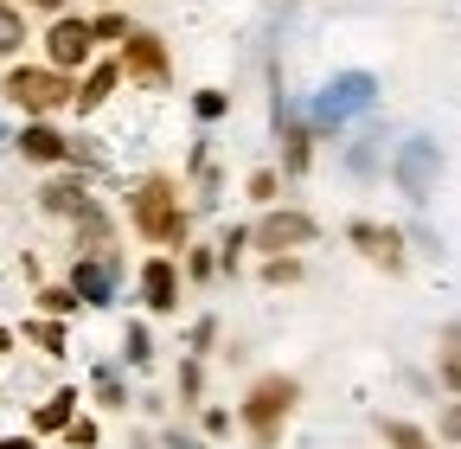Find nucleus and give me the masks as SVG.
<instances>
[{
	"mask_svg": "<svg viewBox=\"0 0 461 449\" xmlns=\"http://www.w3.org/2000/svg\"><path fill=\"white\" fill-rule=\"evenodd\" d=\"M129 206H135L141 238H154V244H180V238H186V212H180V193H173L167 174H148V180L129 193Z\"/></svg>",
	"mask_w": 461,
	"mask_h": 449,
	"instance_id": "nucleus-1",
	"label": "nucleus"
},
{
	"mask_svg": "<svg viewBox=\"0 0 461 449\" xmlns=\"http://www.w3.org/2000/svg\"><path fill=\"white\" fill-rule=\"evenodd\" d=\"M295 399H302V385H295V379H282V372H269V379L250 385V399H244V430H250L257 449H276L282 417L295 411Z\"/></svg>",
	"mask_w": 461,
	"mask_h": 449,
	"instance_id": "nucleus-2",
	"label": "nucleus"
},
{
	"mask_svg": "<svg viewBox=\"0 0 461 449\" xmlns=\"http://www.w3.org/2000/svg\"><path fill=\"white\" fill-rule=\"evenodd\" d=\"M372 96H378V78L372 71H339L321 96H314V109H308V123H314V135H333V129H346L359 116V109H372Z\"/></svg>",
	"mask_w": 461,
	"mask_h": 449,
	"instance_id": "nucleus-3",
	"label": "nucleus"
},
{
	"mask_svg": "<svg viewBox=\"0 0 461 449\" xmlns=\"http://www.w3.org/2000/svg\"><path fill=\"white\" fill-rule=\"evenodd\" d=\"M7 96L26 109V116H51V109L71 103V78L58 65H20V71H7Z\"/></svg>",
	"mask_w": 461,
	"mask_h": 449,
	"instance_id": "nucleus-4",
	"label": "nucleus"
},
{
	"mask_svg": "<svg viewBox=\"0 0 461 449\" xmlns=\"http://www.w3.org/2000/svg\"><path fill=\"white\" fill-rule=\"evenodd\" d=\"M391 174H397V193H411V199H429L436 180H442V148L429 135H411V142H397V160H391Z\"/></svg>",
	"mask_w": 461,
	"mask_h": 449,
	"instance_id": "nucleus-5",
	"label": "nucleus"
},
{
	"mask_svg": "<svg viewBox=\"0 0 461 449\" xmlns=\"http://www.w3.org/2000/svg\"><path fill=\"white\" fill-rule=\"evenodd\" d=\"M314 232H321V224H314L308 212L282 206V212H263V224L250 232V244H257L263 257H276V251H302V244H314Z\"/></svg>",
	"mask_w": 461,
	"mask_h": 449,
	"instance_id": "nucleus-6",
	"label": "nucleus"
},
{
	"mask_svg": "<svg viewBox=\"0 0 461 449\" xmlns=\"http://www.w3.org/2000/svg\"><path fill=\"white\" fill-rule=\"evenodd\" d=\"M90 51H96V39H90V20L51 14V32H45V59H51L58 71H77V65H90Z\"/></svg>",
	"mask_w": 461,
	"mask_h": 449,
	"instance_id": "nucleus-7",
	"label": "nucleus"
},
{
	"mask_svg": "<svg viewBox=\"0 0 461 449\" xmlns=\"http://www.w3.org/2000/svg\"><path fill=\"white\" fill-rule=\"evenodd\" d=\"M122 78H141V84H167V78H173V59H167L160 32L135 26V32L122 39Z\"/></svg>",
	"mask_w": 461,
	"mask_h": 449,
	"instance_id": "nucleus-8",
	"label": "nucleus"
},
{
	"mask_svg": "<svg viewBox=\"0 0 461 449\" xmlns=\"http://www.w3.org/2000/svg\"><path fill=\"white\" fill-rule=\"evenodd\" d=\"M359 244V257H372L378 270H403V238L391 232V224H372V218H353V232H346Z\"/></svg>",
	"mask_w": 461,
	"mask_h": 449,
	"instance_id": "nucleus-9",
	"label": "nucleus"
},
{
	"mask_svg": "<svg viewBox=\"0 0 461 449\" xmlns=\"http://www.w3.org/2000/svg\"><path fill=\"white\" fill-rule=\"evenodd\" d=\"M71 289H77V302H96V308L115 302V257H103V251L84 257V263L71 270Z\"/></svg>",
	"mask_w": 461,
	"mask_h": 449,
	"instance_id": "nucleus-10",
	"label": "nucleus"
},
{
	"mask_svg": "<svg viewBox=\"0 0 461 449\" xmlns=\"http://www.w3.org/2000/svg\"><path fill=\"white\" fill-rule=\"evenodd\" d=\"M141 302H148L154 315H173V308H180V270H173L167 257L141 263Z\"/></svg>",
	"mask_w": 461,
	"mask_h": 449,
	"instance_id": "nucleus-11",
	"label": "nucleus"
},
{
	"mask_svg": "<svg viewBox=\"0 0 461 449\" xmlns=\"http://www.w3.org/2000/svg\"><path fill=\"white\" fill-rule=\"evenodd\" d=\"M20 154H26V160H45V167H51V160H71V135H58L45 116H32V123L20 129Z\"/></svg>",
	"mask_w": 461,
	"mask_h": 449,
	"instance_id": "nucleus-12",
	"label": "nucleus"
},
{
	"mask_svg": "<svg viewBox=\"0 0 461 449\" xmlns=\"http://www.w3.org/2000/svg\"><path fill=\"white\" fill-rule=\"evenodd\" d=\"M115 84H122V59H103V65H90V78L71 90V103L90 116V109H103V103H109V90H115Z\"/></svg>",
	"mask_w": 461,
	"mask_h": 449,
	"instance_id": "nucleus-13",
	"label": "nucleus"
},
{
	"mask_svg": "<svg viewBox=\"0 0 461 449\" xmlns=\"http://www.w3.org/2000/svg\"><path fill=\"white\" fill-rule=\"evenodd\" d=\"M39 206H45V212H58V218H84V212H90L96 199H90V193H84L77 180H51V187L39 193Z\"/></svg>",
	"mask_w": 461,
	"mask_h": 449,
	"instance_id": "nucleus-14",
	"label": "nucleus"
},
{
	"mask_svg": "<svg viewBox=\"0 0 461 449\" xmlns=\"http://www.w3.org/2000/svg\"><path fill=\"white\" fill-rule=\"evenodd\" d=\"M314 123H282V167L288 174H308V160H314Z\"/></svg>",
	"mask_w": 461,
	"mask_h": 449,
	"instance_id": "nucleus-15",
	"label": "nucleus"
},
{
	"mask_svg": "<svg viewBox=\"0 0 461 449\" xmlns=\"http://www.w3.org/2000/svg\"><path fill=\"white\" fill-rule=\"evenodd\" d=\"M71 417H77V391H51V399L32 411V430H39V436H51V430H65Z\"/></svg>",
	"mask_w": 461,
	"mask_h": 449,
	"instance_id": "nucleus-16",
	"label": "nucleus"
},
{
	"mask_svg": "<svg viewBox=\"0 0 461 449\" xmlns=\"http://www.w3.org/2000/svg\"><path fill=\"white\" fill-rule=\"evenodd\" d=\"M26 341H32L39 353H51V360H58V353H65V321H58V315H45V321H39V315H32V321H26Z\"/></svg>",
	"mask_w": 461,
	"mask_h": 449,
	"instance_id": "nucleus-17",
	"label": "nucleus"
},
{
	"mask_svg": "<svg viewBox=\"0 0 461 449\" xmlns=\"http://www.w3.org/2000/svg\"><path fill=\"white\" fill-rule=\"evenodd\" d=\"M129 32H135V26H129V14H115V7L90 20V39H96V45H122Z\"/></svg>",
	"mask_w": 461,
	"mask_h": 449,
	"instance_id": "nucleus-18",
	"label": "nucleus"
},
{
	"mask_svg": "<svg viewBox=\"0 0 461 449\" xmlns=\"http://www.w3.org/2000/svg\"><path fill=\"white\" fill-rule=\"evenodd\" d=\"M263 283H269V289H288V283H302V263H295V251H276V257L263 263Z\"/></svg>",
	"mask_w": 461,
	"mask_h": 449,
	"instance_id": "nucleus-19",
	"label": "nucleus"
},
{
	"mask_svg": "<svg viewBox=\"0 0 461 449\" xmlns=\"http://www.w3.org/2000/svg\"><path fill=\"white\" fill-rule=\"evenodd\" d=\"M20 45H26V20L7 7V0H0V59H14Z\"/></svg>",
	"mask_w": 461,
	"mask_h": 449,
	"instance_id": "nucleus-20",
	"label": "nucleus"
},
{
	"mask_svg": "<svg viewBox=\"0 0 461 449\" xmlns=\"http://www.w3.org/2000/svg\"><path fill=\"white\" fill-rule=\"evenodd\" d=\"M378 430H384V443H391V449H429V436H423L417 424H403V417H384Z\"/></svg>",
	"mask_w": 461,
	"mask_h": 449,
	"instance_id": "nucleus-21",
	"label": "nucleus"
},
{
	"mask_svg": "<svg viewBox=\"0 0 461 449\" xmlns=\"http://www.w3.org/2000/svg\"><path fill=\"white\" fill-rule=\"evenodd\" d=\"M77 238H84L90 251H103V244H109V212H103V206H90V212L77 218Z\"/></svg>",
	"mask_w": 461,
	"mask_h": 449,
	"instance_id": "nucleus-22",
	"label": "nucleus"
},
{
	"mask_svg": "<svg viewBox=\"0 0 461 449\" xmlns=\"http://www.w3.org/2000/svg\"><path fill=\"white\" fill-rule=\"evenodd\" d=\"M122 353H129V366H148V360H154V334H148L141 321L122 334Z\"/></svg>",
	"mask_w": 461,
	"mask_h": 449,
	"instance_id": "nucleus-23",
	"label": "nucleus"
},
{
	"mask_svg": "<svg viewBox=\"0 0 461 449\" xmlns=\"http://www.w3.org/2000/svg\"><path fill=\"white\" fill-rule=\"evenodd\" d=\"M96 405H109V411H122V405H129V391H122V379H115L109 366H96Z\"/></svg>",
	"mask_w": 461,
	"mask_h": 449,
	"instance_id": "nucleus-24",
	"label": "nucleus"
},
{
	"mask_svg": "<svg viewBox=\"0 0 461 449\" xmlns=\"http://www.w3.org/2000/svg\"><path fill=\"white\" fill-rule=\"evenodd\" d=\"M346 167H353V174H378V135L353 142V154H346Z\"/></svg>",
	"mask_w": 461,
	"mask_h": 449,
	"instance_id": "nucleus-25",
	"label": "nucleus"
},
{
	"mask_svg": "<svg viewBox=\"0 0 461 449\" xmlns=\"http://www.w3.org/2000/svg\"><path fill=\"white\" fill-rule=\"evenodd\" d=\"M39 308H45V315H58V321H65V315L77 308V289H71V283H65V289H39Z\"/></svg>",
	"mask_w": 461,
	"mask_h": 449,
	"instance_id": "nucleus-26",
	"label": "nucleus"
},
{
	"mask_svg": "<svg viewBox=\"0 0 461 449\" xmlns=\"http://www.w3.org/2000/svg\"><path fill=\"white\" fill-rule=\"evenodd\" d=\"M442 379H448V391H461V327H448V353H442Z\"/></svg>",
	"mask_w": 461,
	"mask_h": 449,
	"instance_id": "nucleus-27",
	"label": "nucleus"
},
{
	"mask_svg": "<svg viewBox=\"0 0 461 449\" xmlns=\"http://www.w3.org/2000/svg\"><path fill=\"white\" fill-rule=\"evenodd\" d=\"M193 109H199L205 123H218V116H224V90H199V96H193Z\"/></svg>",
	"mask_w": 461,
	"mask_h": 449,
	"instance_id": "nucleus-28",
	"label": "nucleus"
},
{
	"mask_svg": "<svg viewBox=\"0 0 461 449\" xmlns=\"http://www.w3.org/2000/svg\"><path fill=\"white\" fill-rule=\"evenodd\" d=\"M65 436H71L77 449H96V424H90V417H71V424H65Z\"/></svg>",
	"mask_w": 461,
	"mask_h": 449,
	"instance_id": "nucleus-29",
	"label": "nucleus"
},
{
	"mask_svg": "<svg viewBox=\"0 0 461 449\" xmlns=\"http://www.w3.org/2000/svg\"><path fill=\"white\" fill-rule=\"evenodd\" d=\"M180 391H186V399H199V391H205V372H199V360H186V366H180Z\"/></svg>",
	"mask_w": 461,
	"mask_h": 449,
	"instance_id": "nucleus-30",
	"label": "nucleus"
},
{
	"mask_svg": "<svg viewBox=\"0 0 461 449\" xmlns=\"http://www.w3.org/2000/svg\"><path fill=\"white\" fill-rule=\"evenodd\" d=\"M276 187H282V180L269 174V167H263V174H250V199H276Z\"/></svg>",
	"mask_w": 461,
	"mask_h": 449,
	"instance_id": "nucleus-31",
	"label": "nucleus"
},
{
	"mask_svg": "<svg viewBox=\"0 0 461 449\" xmlns=\"http://www.w3.org/2000/svg\"><path fill=\"white\" fill-rule=\"evenodd\" d=\"M244 244H250V232H230V238H224V257H218V263L230 270V263H238V257H244Z\"/></svg>",
	"mask_w": 461,
	"mask_h": 449,
	"instance_id": "nucleus-32",
	"label": "nucleus"
},
{
	"mask_svg": "<svg viewBox=\"0 0 461 449\" xmlns=\"http://www.w3.org/2000/svg\"><path fill=\"white\" fill-rule=\"evenodd\" d=\"M442 436H448V443H461V405H448V411H442Z\"/></svg>",
	"mask_w": 461,
	"mask_h": 449,
	"instance_id": "nucleus-33",
	"label": "nucleus"
},
{
	"mask_svg": "<svg viewBox=\"0 0 461 449\" xmlns=\"http://www.w3.org/2000/svg\"><path fill=\"white\" fill-rule=\"evenodd\" d=\"M0 449H39L32 436H7V443H0Z\"/></svg>",
	"mask_w": 461,
	"mask_h": 449,
	"instance_id": "nucleus-34",
	"label": "nucleus"
},
{
	"mask_svg": "<svg viewBox=\"0 0 461 449\" xmlns=\"http://www.w3.org/2000/svg\"><path fill=\"white\" fill-rule=\"evenodd\" d=\"M32 7H39V14H65V0H32Z\"/></svg>",
	"mask_w": 461,
	"mask_h": 449,
	"instance_id": "nucleus-35",
	"label": "nucleus"
},
{
	"mask_svg": "<svg viewBox=\"0 0 461 449\" xmlns=\"http://www.w3.org/2000/svg\"><path fill=\"white\" fill-rule=\"evenodd\" d=\"M7 347H14V327H0V353H7Z\"/></svg>",
	"mask_w": 461,
	"mask_h": 449,
	"instance_id": "nucleus-36",
	"label": "nucleus"
}]
</instances>
